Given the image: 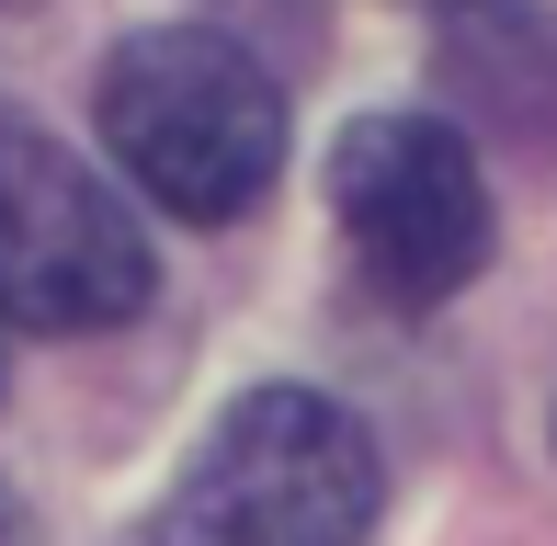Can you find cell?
<instances>
[{
  "label": "cell",
  "instance_id": "6da1fadb",
  "mask_svg": "<svg viewBox=\"0 0 557 546\" xmlns=\"http://www.w3.org/2000/svg\"><path fill=\"white\" fill-rule=\"evenodd\" d=\"M103 148L148 206L194 216V228H227L285 171V91H273V69L239 35L148 23L103 69Z\"/></svg>",
  "mask_w": 557,
  "mask_h": 546
},
{
  "label": "cell",
  "instance_id": "7a4b0ae2",
  "mask_svg": "<svg viewBox=\"0 0 557 546\" xmlns=\"http://www.w3.org/2000/svg\"><path fill=\"white\" fill-rule=\"evenodd\" d=\"M375 444L319 387H250L171 479L148 546H364Z\"/></svg>",
  "mask_w": 557,
  "mask_h": 546
},
{
  "label": "cell",
  "instance_id": "3957f363",
  "mask_svg": "<svg viewBox=\"0 0 557 546\" xmlns=\"http://www.w3.org/2000/svg\"><path fill=\"white\" fill-rule=\"evenodd\" d=\"M160 262H148L137 216L103 171L46 126H0V319L12 331H114L148 308Z\"/></svg>",
  "mask_w": 557,
  "mask_h": 546
},
{
  "label": "cell",
  "instance_id": "277c9868",
  "mask_svg": "<svg viewBox=\"0 0 557 546\" xmlns=\"http://www.w3.org/2000/svg\"><path fill=\"white\" fill-rule=\"evenodd\" d=\"M331 216L387 308H444L490 262V171L444 114H364L331 148Z\"/></svg>",
  "mask_w": 557,
  "mask_h": 546
},
{
  "label": "cell",
  "instance_id": "5b68a950",
  "mask_svg": "<svg viewBox=\"0 0 557 546\" xmlns=\"http://www.w3.org/2000/svg\"><path fill=\"white\" fill-rule=\"evenodd\" d=\"M421 12H455V0H421Z\"/></svg>",
  "mask_w": 557,
  "mask_h": 546
}]
</instances>
